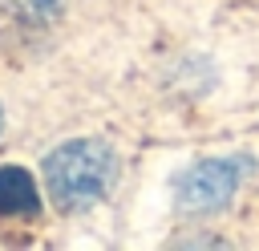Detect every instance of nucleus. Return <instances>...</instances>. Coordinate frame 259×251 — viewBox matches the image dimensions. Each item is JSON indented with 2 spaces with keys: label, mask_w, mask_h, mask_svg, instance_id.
<instances>
[{
  "label": "nucleus",
  "mask_w": 259,
  "mask_h": 251,
  "mask_svg": "<svg viewBox=\"0 0 259 251\" xmlns=\"http://www.w3.org/2000/svg\"><path fill=\"white\" fill-rule=\"evenodd\" d=\"M117 182V154L101 138H73L45 158V190L57 211L77 215L109 194Z\"/></svg>",
  "instance_id": "obj_1"
},
{
  "label": "nucleus",
  "mask_w": 259,
  "mask_h": 251,
  "mask_svg": "<svg viewBox=\"0 0 259 251\" xmlns=\"http://www.w3.org/2000/svg\"><path fill=\"white\" fill-rule=\"evenodd\" d=\"M247 174V162L239 158H210V162H198L190 166L182 178H178V211L182 215H210V211H223L231 202V194L239 190Z\"/></svg>",
  "instance_id": "obj_2"
},
{
  "label": "nucleus",
  "mask_w": 259,
  "mask_h": 251,
  "mask_svg": "<svg viewBox=\"0 0 259 251\" xmlns=\"http://www.w3.org/2000/svg\"><path fill=\"white\" fill-rule=\"evenodd\" d=\"M40 215V194L28 170L20 166H0V219L4 223H20V219H36Z\"/></svg>",
  "instance_id": "obj_3"
},
{
  "label": "nucleus",
  "mask_w": 259,
  "mask_h": 251,
  "mask_svg": "<svg viewBox=\"0 0 259 251\" xmlns=\"http://www.w3.org/2000/svg\"><path fill=\"white\" fill-rule=\"evenodd\" d=\"M12 16H20V20H28V24H49V20H57L61 12H65V4L69 0H0Z\"/></svg>",
  "instance_id": "obj_4"
},
{
  "label": "nucleus",
  "mask_w": 259,
  "mask_h": 251,
  "mask_svg": "<svg viewBox=\"0 0 259 251\" xmlns=\"http://www.w3.org/2000/svg\"><path fill=\"white\" fill-rule=\"evenodd\" d=\"M0 126H4V109H0Z\"/></svg>",
  "instance_id": "obj_5"
}]
</instances>
